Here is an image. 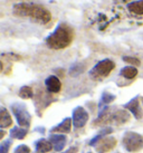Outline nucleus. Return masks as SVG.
<instances>
[{
	"instance_id": "b1692460",
	"label": "nucleus",
	"mask_w": 143,
	"mask_h": 153,
	"mask_svg": "<svg viewBox=\"0 0 143 153\" xmlns=\"http://www.w3.org/2000/svg\"><path fill=\"white\" fill-rule=\"evenodd\" d=\"M77 151H78V148H77V146H72L67 151H65V152H63V153H77Z\"/></svg>"
},
{
	"instance_id": "4468645a",
	"label": "nucleus",
	"mask_w": 143,
	"mask_h": 153,
	"mask_svg": "<svg viewBox=\"0 0 143 153\" xmlns=\"http://www.w3.org/2000/svg\"><path fill=\"white\" fill-rule=\"evenodd\" d=\"M11 124H13V120H11L9 112L4 107H1V111H0V126L1 128H9Z\"/></svg>"
},
{
	"instance_id": "20e7f679",
	"label": "nucleus",
	"mask_w": 143,
	"mask_h": 153,
	"mask_svg": "<svg viewBox=\"0 0 143 153\" xmlns=\"http://www.w3.org/2000/svg\"><path fill=\"white\" fill-rule=\"evenodd\" d=\"M115 64L111 59H103L98 62L94 67L89 71V77L94 81H101L103 78L107 77L111 72L114 69Z\"/></svg>"
},
{
	"instance_id": "5701e85b",
	"label": "nucleus",
	"mask_w": 143,
	"mask_h": 153,
	"mask_svg": "<svg viewBox=\"0 0 143 153\" xmlns=\"http://www.w3.org/2000/svg\"><path fill=\"white\" fill-rule=\"evenodd\" d=\"M15 153H30V149L26 144H20L15 149Z\"/></svg>"
},
{
	"instance_id": "9d476101",
	"label": "nucleus",
	"mask_w": 143,
	"mask_h": 153,
	"mask_svg": "<svg viewBox=\"0 0 143 153\" xmlns=\"http://www.w3.org/2000/svg\"><path fill=\"white\" fill-rule=\"evenodd\" d=\"M45 85L46 88L49 93H58L60 88H62V83L59 81V78L55 75L48 76L45 81Z\"/></svg>"
},
{
	"instance_id": "dca6fc26",
	"label": "nucleus",
	"mask_w": 143,
	"mask_h": 153,
	"mask_svg": "<svg viewBox=\"0 0 143 153\" xmlns=\"http://www.w3.org/2000/svg\"><path fill=\"white\" fill-rule=\"evenodd\" d=\"M28 133V128H13L10 130V136L13 139H18V140H22L25 139V136Z\"/></svg>"
},
{
	"instance_id": "393cba45",
	"label": "nucleus",
	"mask_w": 143,
	"mask_h": 153,
	"mask_svg": "<svg viewBox=\"0 0 143 153\" xmlns=\"http://www.w3.org/2000/svg\"><path fill=\"white\" fill-rule=\"evenodd\" d=\"M4 132L1 131V132H0V139H2V137H4Z\"/></svg>"
},
{
	"instance_id": "412c9836",
	"label": "nucleus",
	"mask_w": 143,
	"mask_h": 153,
	"mask_svg": "<svg viewBox=\"0 0 143 153\" xmlns=\"http://www.w3.org/2000/svg\"><path fill=\"white\" fill-rule=\"evenodd\" d=\"M10 145H11V141L6 140L4 142H1L0 144V153H8L9 149H10Z\"/></svg>"
},
{
	"instance_id": "39448f33",
	"label": "nucleus",
	"mask_w": 143,
	"mask_h": 153,
	"mask_svg": "<svg viewBox=\"0 0 143 153\" xmlns=\"http://www.w3.org/2000/svg\"><path fill=\"white\" fill-rule=\"evenodd\" d=\"M123 146L129 152H138L143 149V136L135 132H126L123 136Z\"/></svg>"
},
{
	"instance_id": "0eeeda50",
	"label": "nucleus",
	"mask_w": 143,
	"mask_h": 153,
	"mask_svg": "<svg viewBox=\"0 0 143 153\" xmlns=\"http://www.w3.org/2000/svg\"><path fill=\"white\" fill-rule=\"evenodd\" d=\"M72 120H73V125L75 128H83L89 121V113L86 112L84 107L77 106L75 110L73 111Z\"/></svg>"
},
{
	"instance_id": "9b49d317",
	"label": "nucleus",
	"mask_w": 143,
	"mask_h": 153,
	"mask_svg": "<svg viewBox=\"0 0 143 153\" xmlns=\"http://www.w3.org/2000/svg\"><path fill=\"white\" fill-rule=\"evenodd\" d=\"M49 141L51 142V144L56 151H62L64 149V146L66 145L67 137L64 134H51Z\"/></svg>"
},
{
	"instance_id": "f3484780",
	"label": "nucleus",
	"mask_w": 143,
	"mask_h": 153,
	"mask_svg": "<svg viewBox=\"0 0 143 153\" xmlns=\"http://www.w3.org/2000/svg\"><path fill=\"white\" fill-rule=\"evenodd\" d=\"M120 74H121V76L125 77L127 79H132L138 75V69L134 66H126L121 69Z\"/></svg>"
},
{
	"instance_id": "6e6552de",
	"label": "nucleus",
	"mask_w": 143,
	"mask_h": 153,
	"mask_svg": "<svg viewBox=\"0 0 143 153\" xmlns=\"http://www.w3.org/2000/svg\"><path fill=\"white\" fill-rule=\"evenodd\" d=\"M116 143H118V141H116V139L113 137V136H105V137H103V139L96 144L97 153L109 152L111 150L115 148Z\"/></svg>"
},
{
	"instance_id": "4be33fe9",
	"label": "nucleus",
	"mask_w": 143,
	"mask_h": 153,
	"mask_svg": "<svg viewBox=\"0 0 143 153\" xmlns=\"http://www.w3.org/2000/svg\"><path fill=\"white\" fill-rule=\"evenodd\" d=\"M123 60H124L125 63H129V64H131V65H135V66H139V65L141 64L138 58L131 57V56H124V57H123Z\"/></svg>"
},
{
	"instance_id": "6ab92c4d",
	"label": "nucleus",
	"mask_w": 143,
	"mask_h": 153,
	"mask_svg": "<svg viewBox=\"0 0 143 153\" xmlns=\"http://www.w3.org/2000/svg\"><path fill=\"white\" fill-rule=\"evenodd\" d=\"M84 65L82 64H75L73 65L69 69V74H71V76H77V75H80L82 73L84 72Z\"/></svg>"
},
{
	"instance_id": "aec40b11",
	"label": "nucleus",
	"mask_w": 143,
	"mask_h": 153,
	"mask_svg": "<svg viewBox=\"0 0 143 153\" xmlns=\"http://www.w3.org/2000/svg\"><path fill=\"white\" fill-rule=\"evenodd\" d=\"M114 100H115V95L109 93V92H104L102 94L101 104H109V103L113 102Z\"/></svg>"
},
{
	"instance_id": "1a4fd4ad",
	"label": "nucleus",
	"mask_w": 143,
	"mask_h": 153,
	"mask_svg": "<svg viewBox=\"0 0 143 153\" xmlns=\"http://www.w3.org/2000/svg\"><path fill=\"white\" fill-rule=\"evenodd\" d=\"M124 108L130 111L131 113L134 115V117L136 120H140L142 117L143 113H142V108L140 106L139 96H136V97H134L133 100H131L129 103H126L125 105H124Z\"/></svg>"
},
{
	"instance_id": "f257e3e1",
	"label": "nucleus",
	"mask_w": 143,
	"mask_h": 153,
	"mask_svg": "<svg viewBox=\"0 0 143 153\" xmlns=\"http://www.w3.org/2000/svg\"><path fill=\"white\" fill-rule=\"evenodd\" d=\"M13 13L18 17L30 18L33 22L45 25L51 22V15L45 7L31 2H19L13 8Z\"/></svg>"
},
{
	"instance_id": "423d86ee",
	"label": "nucleus",
	"mask_w": 143,
	"mask_h": 153,
	"mask_svg": "<svg viewBox=\"0 0 143 153\" xmlns=\"http://www.w3.org/2000/svg\"><path fill=\"white\" fill-rule=\"evenodd\" d=\"M11 111H13L15 117L17 120V123L20 128H28L31 122V116L29 112L27 111L25 104L22 103H15L11 105Z\"/></svg>"
},
{
	"instance_id": "a211bd4d",
	"label": "nucleus",
	"mask_w": 143,
	"mask_h": 153,
	"mask_svg": "<svg viewBox=\"0 0 143 153\" xmlns=\"http://www.w3.org/2000/svg\"><path fill=\"white\" fill-rule=\"evenodd\" d=\"M19 96L24 100H28V98H31L34 96V91L30 86H22L20 89H19Z\"/></svg>"
},
{
	"instance_id": "7ed1b4c3",
	"label": "nucleus",
	"mask_w": 143,
	"mask_h": 153,
	"mask_svg": "<svg viewBox=\"0 0 143 153\" xmlns=\"http://www.w3.org/2000/svg\"><path fill=\"white\" fill-rule=\"evenodd\" d=\"M130 120V114L124 110H114V108H109L105 107L100 112L98 117L94 122V125H107V124H116V125H121L124 124Z\"/></svg>"
},
{
	"instance_id": "ddd939ff",
	"label": "nucleus",
	"mask_w": 143,
	"mask_h": 153,
	"mask_svg": "<svg viewBox=\"0 0 143 153\" xmlns=\"http://www.w3.org/2000/svg\"><path fill=\"white\" fill-rule=\"evenodd\" d=\"M53 148H54V146H53L51 141L45 140V139L38 140L37 142H36V144H35V150H36L37 153H47V152H49Z\"/></svg>"
},
{
	"instance_id": "a878e982",
	"label": "nucleus",
	"mask_w": 143,
	"mask_h": 153,
	"mask_svg": "<svg viewBox=\"0 0 143 153\" xmlns=\"http://www.w3.org/2000/svg\"><path fill=\"white\" fill-rule=\"evenodd\" d=\"M89 153H92V152H89Z\"/></svg>"
},
{
	"instance_id": "f8f14e48",
	"label": "nucleus",
	"mask_w": 143,
	"mask_h": 153,
	"mask_svg": "<svg viewBox=\"0 0 143 153\" xmlns=\"http://www.w3.org/2000/svg\"><path fill=\"white\" fill-rule=\"evenodd\" d=\"M72 122H73V120L69 119V117H66L58 125L51 128V133H62V134L63 133H69L72 128Z\"/></svg>"
},
{
	"instance_id": "f03ea898",
	"label": "nucleus",
	"mask_w": 143,
	"mask_h": 153,
	"mask_svg": "<svg viewBox=\"0 0 143 153\" xmlns=\"http://www.w3.org/2000/svg\"><path fill=\"white\" fill-rule=\"evenodd\" d=\"M74 31L67 24H59L55 30L46 38L47 46L51 49H63L72 44Z\"/></svg>"
},
{
	"instance_id": "2eb2a0df",
	"label": "nucleus",
	"mask_w": 143,
	"mask_h": 153,
	"mask_svg": "<svg viewBox=\"0 0 143 153\" xmlns=\"http://www.w3.org/2000/svg\"><path fill=\"white\" fill-rule=\"evenodd\" d=\"M127 10L134 15H143V0H136L127 4Z\"/></svg>"
}]
</instances>
